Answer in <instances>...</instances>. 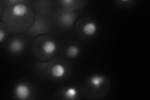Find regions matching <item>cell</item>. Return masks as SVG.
<instances>
[{"label":"cell","instance_id":"9c48e42d","mask_svg":"<svg viewBox=\"0 0 150 100\" xmlns=\"http://www.w3.org/2000/svg\"><path fill=\"white\" fill-rule=\"evenodd\" d=\"M63 95L65 99L75 100L78 96V91L75 87H68L64 90Z\"/></svg>","mask_w":150,"mask_h":100},{"label":"cell","instance_id":"8fae6325","mask_svg":"<svg viewBox=\"0 0 150 100\" xmlns=\"http://www.w3.org/2000/svg\"><path fill=\"white\" fill-rule=\"evenodd\" d=\"M6 38V33L2 29L0 30V43H2Z\"/></svg>","mask_w":150,"mask_h":100},{"label":"cell","instance_id":"5b68a950","mask_svg":"<svg viewBox=\"0 0 150 100\" xmlns=\"http://www.w3.org/2000/svg\"><path fill=\"white\" fill-rule=\"evenodd\" d=\"M82 31L87 36H95L98 31V26L95 22L93 21H87L84 24L82 28Z\"/></svg>","mask_w":150,"mask_h":100},{"label":"cell","instance_id":"30bf717a","mask_svg":"<svg viewBox=\"0 0 150 100\" xmlns=\"http://www.w3.org/2000/svg\"><path fill=\"white\" fill-rule=\"evenodd\" d=\"M79 53H80V50L76 45H70L67 49V55L70 58H76L79 56Z\"/></svg>","mask_w":150,"mask_h":100},{"label":"cell","instance_id":"277c9868","mask_svg":"<svg viewBox=\"0 0 150 100\" xmlns=\"http://www.w3.org/2000/svg\"><path fill=\"white\" fill-rule=\"evenodd\" d=\"M67 68L63 64L57 63L54 65L51 68V77L55 79H62L67 74Z\"/></svg>","mask_w":150,"mask_h":100},{"label":"cell","instance_id":"7a4b0ae2","mask_svg":"<svg viewBox=\"0 0 150 100\" xmlns=\"http://www.w3.org/2000/svg\"><path fill=\"white\" fill-rule=\"evenodd\" d=\"M76 18V16L74 13L65 10L61 14L59 20L62 25L65 27H70L73 25Z\"/></svg>","mask_w":150,"mask_h":100},{"label":"cell","instance_id":"ba28073f","mask_svg":"<svg viewBox=\"0 0 150 100\" xmlns=\"http://www.w3.org/2000/svg\"><path fill=\"white\" fill-rule=\"evenodd\" d=\"M106 78L105 76L101 74L93 75L90 78V83L91 87L96 89H99L105 83Z\"/></svg>","mask_w":150,"mask_h":100},{"label":"cell","instance_id":"6da1fadb","mask_svg":"<svg viewBox=\"0 0 150 100\" xmlns=\"http://www.w3.org/2000/svg\"><path fill=\"white\" fill-rule=\"evenodd\" d=\"M31 88L28 84L21 83L17 84L15 89V94L16 97L21 100L27 99L31 95Z\"/></svg>","mask_w":150,"mask_h":100},{"label":"cell","instance_id":"3957f363","mask_svg":"<svg viewBox=\"0 0 150 100\" xmlns=\"http://www.w3.org/2000/svg\"><path fill=\"white\" fill-rule=\"evenodd\" d=\"M29 10L26 4L21 3H16L11 9V13L15 18H23L26 16Z\"/></svg>","mask_w":150,"mask_h":100},{"label":"cell","instance_id":"52a82bcc","mask_svg":"<svg viewBox=\"0 0 150 100\" xmlns=\"http://www.w3.org/2000/svg\"><path fill=\"white\" fill-rule=\"evenodd\" d=\"M24 49V43L21 40L16 38L13 40L9 45V50L13 54H20Z\"/></svg>","mask_w":150,"mask_h":100},{"label":"cell","instance_id":"8992f818","mask_svg":"<svg viewBox=\"0 0 150 100\" xmlns=\"http://www.w3.org/2000/svg\"><path fill=\"white\" fill-rule=\"evenodd\" d=\"M57 44L54 41L48 40H46L42 45V50L45 55L50 56L56 53V51H57Z\"/></svg>","mask_w":150,"mask_h":100}]
</instances>
